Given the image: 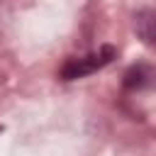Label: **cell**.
Wrapping results in <instances>:
<instances>
[{
	"mask_svg": "<svg viewBox=\"0 0 156 156\" xmlns=\"http://www.w3.org/2000/svg\"><path fill=\"white\" fill-rule=\"evenodd\" d=\"M112 58H115V46H100L98 51H90L85 56H73L61 66V78L63 80H76V78L90 76L98 68L107 66Z\"/></svg>",
	"mask_w": 156,
	"mask_h": 156,
	"instance_id": "obj_1",
	"label": "cell"
},
{
	"mask_svg": "<svg viewBox=\"0 0 156 156\" xmlns=\"http://www.w3.org/2000/svg\"><path fill=\"white\" fill-rule=\"evenodd\" d=\"M156 85V71L146 63H139V66H132L127 73H124V88L132 90V93H139V90H146Z\"/></svg>",
	"mask_w": 156,
	"mask_h": 156,
	"instance_id": "obj_2",
	"label": "cell"
},
{
	"mask_svg": "<svg viewBox=\"0 0 156 156\" xmlns=\"http://www.w3.org/2000/svg\"><path fill=\"white\" fill-rule=\"evenodd\" d=\"M134 32L146 46L156 49V10H139L134 15Z\"/></svg>",
	"mask_w": 156,
	"mask_h": 156,
	"instance_id": "obj_3",
	"label": "cell"
}]
</instances>
